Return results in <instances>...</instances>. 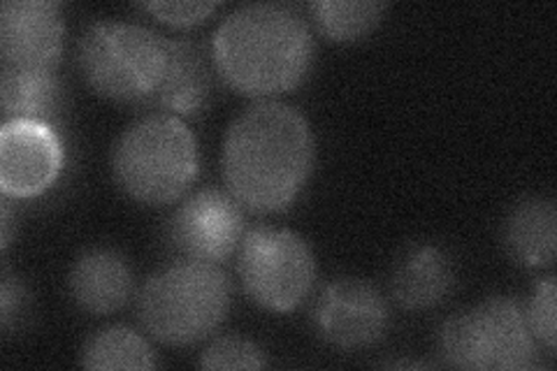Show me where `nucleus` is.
<instances>
[{
  "label": "nucleus",
  "mask_w": 557,
  "mask_h": 371,
  "mask_svg": "<svg viewBox=\"0 0 557 371\" xmlns=\"http://www.w3.org/2000/svg\"><path fill=\"white\" fill-rule=\"evenodd\" d=\"M313 133L293 104L263 100L244 110L223 139V180L231 196L258 214L284 211L313 168Z\"/></svg>",
  "instance_id": "1"
},
{
  "label": "nucleus",
  "mask_w": 557,
  "mask_h": 371,
  "mask_svg": "<svg viewBox=\"0 0 557 371\" xmlns=\"http://www.w3.org/2000/svg\"><path fill=\"white\" fill-rule=\"evenodd\" d=\"M313 57L311 26L286 3L242 5L212 35L216 75L247 98L293 91L307 79Z\"/></svg>",
  "instance_id": "2"
},
{
  "label": "nucleus",
  "mask_w": 557,
  "mask_h": 371,
  "mask_svg": "<svg viewBox=\"0 0 557 371\" xmlns=\"http://www.w3.org/2000/svg\"><path fill=\"white\" fill-rule=\"evenodd\" d=\"M231 305V279L219 264L182 258L147 279L139 290L137 316L156 342L194 346L223 325Z\"/></svg>",
  "instance_id": "3"
},
{
  "label": "nucleus",
  "mask_w": 557,
  "mask_h": 371,
  "mask_svg": "<svg viewBox=\"0 0 557 371\" xmlns=\"http://www.w3.org/2000/svg\"><path fill=\"white\" fill-rule=\"evenodd\" d=\"M112 172L128 198L151 207L170 205L198 176L196 135L180 116H143L116 139Z\"/></svg>",
  "instance_id": "4"
},
{
  "label": "nucleus",
  "mask_w": 557,
  "mask_h": 371,
  "mask_svg": "<svg viewBox=\"0 0 557 371\" xmlns=\"http://www.w3.org/2000/svg\"><path fill=\"white\" fill-rule=\"evenodd\" d=\"M168 38L131 22H96L82 33L77 65L102 98L145 104L168 67Z\"/></svg>",
  "instance_id": "5"
},
{
  "label": "nucleus",
  "mask_w": 557,
  "mask_h": 371,
  "mask_svg": "<svg viewBox=\"0 0 557 371\" xmlns=\"http://www.w3.org/2000/svg\"><path fill=\"white\" fill-rule=\"evenodd\" d=\"M437 348L442 362L469 371H525L536 362V342L525 309L511 297H491L450 316Z\"/></svg>",
  "instance_id": "6"
},
{
  "label": "nucleus",
  "mask_w": 557,
  "mask_h": 371,
  "mask_svg": "<svg viewBox=\"0 0 557 371\" xmlns=\"http://www.w3.org/2000/svg\"><path fill=\"white\" fill-rule=\"evenodd\" d=\"M237 272L251 302L286 313L298 309L317 284V258L293 230L258 225L239 244Z\"/></svg>",
  "instance_id": "7"
},
{
  "label": "nucleus",
  "mask_w": 557,
  "mask_h": 371,
  "mask_svg": "<svg viewBox=\"0 0 557 371\" xmlns=\"http://www.w3.org/2000/svg\"><path fill=\"white\" fill-rule=\"evenodd\" d=\"M317 337L335 348H370L386 337L391 311L386 297L364 279L342 276L325 284L309 309Z\"/></svg>",
  "instance_id": "8"
},
{
  "label": "nucleus",
  "mask_w": 557,
  "mask_h": 371,
  "mask_svg": "<svg viewBox=\"0 0 557 371\" xmlns=\"http://www.w3.org/2000/svg\"><path fill=\"white\" fill-rule=\"evenodd\" d=\"M247 235L242 205L219 188L198 190L174 211L168 237L182 258L221 264L228 260Z\"/></svg>",
  "instance_id": "9"
},
{
  "label": "nucleus",
  "mask_w": 557,
  "mask_h": 371,
  "mask_svg": "<svg viewBox=\"0 0 557 371\" xmlns=\"http://www.w3.org/2000/svg\"><path fill=\"white\" fill-rule=\"evenodd\" d=\"M63 170V145L47 123L5 121L0 128V188L8 198H35Z\"/></svg>",
  "instance_id": "10"
},
{
  "label": "nucleus",
  "mask_w": 557,
  "mask_h": 371,
  "mask_svg": "<svg viewBox=\"0 0 557 371\" xmlns=\"http://www.w3.org/2000/svg\"><path fill=\"white\" fill-rule=\"evenodd\" d=\"M63 40V8L54 0H5L0 5V54L5 67L54 73Z\"/></svg>",
  "instance_id": "11"
},
{
  "label": "nucleus",
  "mask_w": 557,
  "mask_h": 371,
  "mask_svg": "<svg viewBox=\"0 0 557 371\" xmlns=\"http://www.w3.org/2000/svg\"><path fill=\"white\" fill-rule=\"evenodd\" d=\"M214 73L212 54L198 42L170 40L165 75L145 104L180 119L200 116L214 100Z\"/></svg>",
  "instance_id": "12"
},
{
  "label": "nucleus",
  "mask_w": 557,
  "mask_h": 371,
  "mask_svg": "<svg viewBox=\"0 0 557 371\" xmlns=\"http://www.w3.org/2000/svg\"><path fill=\"white\" fill-rule=\"evenodd\" d=\"M456 286V262L437 244H409L397 258L391 290L395 302L411 311L442 305Z\"/></svg>",
  "instance_id": "13"
},
{
  "label": "nucleus",
  "mask_w": 557,
  "mask_h": 371,
  "mask_svg": "<svg viewBox=\"0 0 557 371\" xmlns=\"http://www.w3.org/2000/svg\"><path fill=\"white\" fill-rule=\"evenodd\" d=\"M67 288L84 311L96 316L119 311L133 295L131 264L119 251L96 246L75 260Z\"/></svg>",
  "instance_id": "14"
},
{
  "label": "nucleus",
  "mask_w": 557,
  "mask_h": 371,
  "mask_svg": "<svg viewBox=\"0 0 557 371\" xmlns=\"http://www.w3.org/2000/svg\"><path fill=\"white\" fill-rule=\"evenodd\" d=\"M504 246L522 268H550L557 256V209L553 198L532 196L513 205L504 221Z\"/></svg>",
  "instance_id": "15"
},
{
  "label": "nucleus",
  "mask_w": 557,
  "mask_h": 371,
  "mask_svg": "<svg viewBox=\"0 0 557 371\" xmlns=\"http://www.w3.org/2000/svg\"><path fill=\"white\" fill-rule=\"evenodd\" d=\"M0 102H3L5 121L47 123L54 128L63 112V84L49 70L3 67Z\"/></svg>",
  "instance_id": "16"
},
{
  "label": "nucleus",
  "mask_w": 557,
  "mask_h": 371,
  "mask_svg": "<svg viewBox=\"0 0 557 371\" xmlns=\"http://www.w3.org/2000/svg\"><path fill=\"white\" fill-rule=\"evenodd\" d=\"M79 362L84 369L96 371H145L159 367L149 342L126 325H114L96 332L84 344Z\"/></svg>",
  "instance_id": "17"
},
{
  "label": "nucleus",
  "mask_w": 557,
  "mask_h": 371,
  "mask_svg": "<svg viewBox=\"0 0 557 371\" xmlns=\"http://www.w3.org/2000/svg\"><path fill=\"white\" fill-rule=\"evenodd\" d=\"M386 8L374 0H317L307 5L313 26L333 42L362 40L381 24Z\"/></svg>",
  "instance_id": "18"
},
{
  "label": "nucleus",
  "mask_w": 557,
  "mask_h": 371,
  "mask_svg": "<svg viewBox=\"0 0 557 371\" xmlns=\"http://www.w3.org/2000/svg\"><path fill=\"white\" fill-rule=\"evenodd\" d=\"M200 367L202 369H223V371L265 369L268 356L258 344L244 339V337H219L202 350Z\"/></svg>",
  "instance_id": "19"
},
{
  "label": "nucleus",
  "mask_w": 557,
  "mask_h": 371,
  "mask_svg": "<svg viewBox=\"0 0 557 371\" xmlns=\"http://www.w3.org/2000/svg\"><path fill=\"white\" fill-rule=\"evenodd\" d=\"M555 297H557V284L555 276H544L539 279L532 297L525 309V318L532 337L539 346H544L548 356H555V344H557V334H555Z\"/></svg>",
  "instance_id": "20"
},
{
  "label": "nucleus",
  "mask_w": 557,
  "mask_h": 371,
  "mask_svg": "<svg viewBox=\"0 0 557 371\" xmlns=\"http://www.w3.org/2000/svg\"><path fill=\"white\" fill-rule=\"evenodd\" d=\"M143 10L168 26L190 28L209 20L219 10V3L214 0H153V3H143Z\"/></svg>",
  "instance_id": "21"
},
{
  "label": "nucleus",
  "mask_w": 557,
  "mask_h": 371,
  "mask_svg": "<svg viewBox=\"0 0 557 371\" xmlns=\"http://www.w3.org/2000/svg\"><path fill=\"white\" fill-rule=\"evenodd\" d=\"M30 313V297L24 284L16 276L3 274L0 281V327L5 337H12L14 330H22V323Z\"/></svg>",
  "instance_id": "22"
},
{
  "label": "nucleus",
  "mask_w": 557,
  "mask_h": 371,
  "mask_svg": "<svg viewBox=\"0 0 557 371\" xmlns=\"http://www.w3.org/2000/svg\"><path fill=\"white\" fill-rule=\"evenodd\" d=\"M10 239H12V205L5 196L3 205H0V246H3V251H8Z\"/></svg>",
  "instance_id": "23"
},
{
  "label": "nucleus",
  "mask_w": 557,
  "mask_h": 371,
  "mask_svg": "<svg viewBox=\"0 0 557 371\" xmlns=\"http://www.w3.org/2000/svg\"><path fill=\"white\" fill-rule=\"evenodd\" d=\"M391 369H425L430 364L425 362H409V360H399V362H388Z\"/></svg>",
  "instance_id": "24"
}]
</instances>
